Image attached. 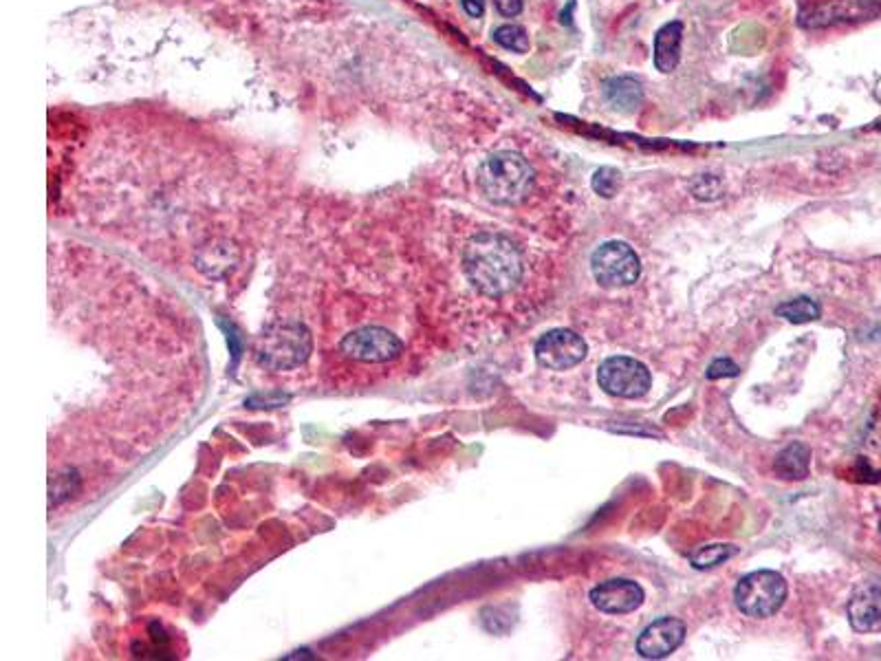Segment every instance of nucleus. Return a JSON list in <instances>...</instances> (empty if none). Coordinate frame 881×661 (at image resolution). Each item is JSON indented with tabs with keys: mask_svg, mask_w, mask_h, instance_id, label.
Instances as JSON below:
<instances>
[{
	"mask_svg": "<svg viewBox=\"0 0 881 661\" xmlns=\"http://www.w3.org/2000/svg\"><path fill=\"white\" fill-rule=\"evenodd\" d=\"M80 490V476L75 470H62L51 474L49 481V501L51 507L60 505L62 501H67L69 496H73V492Z\"/></svg>",
	"mask_w": 881,
	"mask_h": 661,
	"instance_id": "18",
	"label": "nucleus"
},
{
	"mask_svg": "<svg viewBox=\"0 0 881 661\" xmlns=\"http://www.w3.org/2000/svg\"><path fill=\"white\" fill-rule=\"evenodd\" d=\"M683 45V23L663 25L655 36V67L661 73H672L681 62Z\"/></svg>",
	"mask_w": 881,
	"mask_h": 661,
	"instance_id": "14",
	"label": "nucleus"
},
{
	"mask_svg": "<svg viewBox=\"0 0 881 661\" xmlns=\"http://www.w3.org/2000/svg\"><path fill=\"white\" fill-rule=\"evenodd\" d=\"M597 382L606 390L608 395L613 397H624V399H637L644 397L650 386H652V377L650 371L646 368V364H641L639 360H633V357L626 355H615L608 357L600 364V371H597Z\"/></svg>",
	"mask_w": 881,
	"mask_h": 661,
	"instance_id": "6",
	"label": "nucleus"
},
{
	"mask_svg": "<svg viewBox=\"0 0 881 661\" xmlns=\"http://www.w3.org/2000/svg\"><path fill=\"white\" fill-rule=\"evenodd\" d=\"M494 42H498L500 47H505L509 51L516 53H527L529 51V36L527 31L518 27V25H503L494 31Z\"/></svg>",
	"mask_w": 881,
	"mask_h": 661,
	"instance_id": "20",
	"label": "nucleus"
},
{
	"mask_svg": "<svg viewBox=\"0 0 881 661\" xmlns=\"http://www.w3.org/2000/svg\"><path fill=\"white\" fill-rule=\"evenodd\" d=\"M604 97L617 113H635L644 100V89L633 75H617V78L606 80Z\"/></svg>",
	"mask_w": 881,
	"mask_h": 661,
	"instance_id": "15",
	"label": "nucleus"
},
{
	"mask_svg": "<svg viewBox=\"0 0 881 661\" xmlns=\"http://www.w3.org/2000/svg\"><path fill=\"white\" fill-rule=\"evenodd\" d=\"M586 353H589V346L582 340V335L569 329H553L536 342L538 364L551 368V371H569L584 360Z\"/></svg>",
	"mask_w": 881,
	"mask_h": 661,
	"instance_id": "8",
	"label": "nucleus"
},
{
	"mask_svg": "<svg viewBox=\"0 0 881 661\" xmlns=\"http://www.w3.org/2000/svg\"><path fill=\"white\" fill-rule=\"evenodd\" d=\"M313 349L311 331L302 322L280 320L260 331L254 351L258 362L269 371H291L307 362Z\"/></svg>",
	"mask_w": 881,
	"mask_h": 661,
	"instance_id": "3",
	"label": "nucleus"
},
{
	"mask_svg": "<svg viewBox=\"0 0 881 661\" xmlns=\"http://www.w3.org/2000/svg\"><path fill=\"white\" fill-rule=\"evenodd\" d=\"M685 639V624L677 617H661L644 628L637 639V653L644 659H663L674 653Z\"/></svg>",
	"mask_w": 881,
	"mask_h": 661,
	"instance_id": "11",
	"label": "nucleus"
},
{
	"mask_svg": "<svg viewBox=\"0 0 881 661\" xmlns=\"http://www.w3.org/2000/svg\"><path fill=\"white\" fill-rule=\"evenodd\" d=\"M734 600L738 611L747 617H771L787 600V582L776 571H754L736 584Z\"/></svg>",
	"mask_w": 881,
	"mask_h": 661,
	"instance_id": "4",
	"label": "nucleus"
},
{
	"mask_svg": "<svg viewBox=\"0 0 881 661\" xmlns=\"http://www.w3.org/2000/svg\"><path fill=\"white\" fill-rule=\"evenodd\" d=\"M340 349L351 360L379 364L399 357L401 351H404V344H401L393 331L382 327H362L348 333L342 340Z\"/></svg>",
	"mask_w": 881,
	"mask_h": 661,
	"instance_id": "7",
	"label": "nucleus"
},
{
	"mask_svg": "<svg viewBox=\"0 0 881 661\" xmlns=\"http://www.w3.org/2000/svg\"><path fill=\"white\" fill-rule=\"evenodd\" d=\"M591 602L597 611L608 615H626L637 611L644 602V591L637 582L615 578L597 584L591 591Z\"/></svg>",
	"mask_w": 881,
	"mask_h": 661,
	"instance_id": "10",
	"label": "nucleus"
},
{
	"mask_svg": "<svg viewBox=\"0 0 881 661\" xmlns=\"http://www.w3.org/2000/svg\"><path fill=\"white\" fill-rule=\"evenodd\" d=\"M809 457H811L809 448L800 441H793L778 454L776 472L787 481L804 479V476H807V472H809Z\"/></svg>",
	"mask_w": 881,
	"mask_h": 661,
	"instance_id": "16",
	"label": "nucleus"
},
{
	"mask_svg": "<svg viewBox=\"0 0 881 661\" xmlns=\"http://www.w3.org/2000/svg\"><path fill=\"white\" fill-rule=\"evenodd\" d=\"M463 9L467 12V16L472 18H481L485 12V0H461Z\"/></svg>",
	"mask_w": 881,
	"mask_h": 661,
	"instance_id": "25",
	"label": "nucleus"
},
{
	"mask_svg": "<svg viewBox=\"0 0 881 661\" xmlns=\"http://www.w3.org/2000/svg\"><path fill=\"white\" fill-rule=\"evenodd\" d=\"M776 313L780 318H785L793 324H804L820 318V307L815 305L811 298H796L785 302V305H780Z\"/></svg>",
	"mask_w": 881,
	"mask_h": 661,
	"instance_id": "17",
	"label": "nucleus"
},
{
	"mask_svg": "<svg viewBox=\"0 0 881 661\" xmlns=\"http://www.w3.org/2000/svg\"><path fill=\"white\" fill-rule=\"evenodd\" d=\"M238 263V249L227 241H212L197 252V267L208 278H223Z\"/></svg>",
	"mask_w": 881,
	"mask_h": 661,
	"instance_id": "13",
	"label": "nucleus"
},
{
	"mask_svg": "<svg viewBox=\"0 0 881 661\" xmlns=\"http://www.w3.org/2000/svg\"><path fill=\"white\" fill-rule=\"evenodd\" d=\"M531 186L534 168L525 157L511 150L489 155L478 168V188L492 203L516 205L527 199Z\"/></svg>",
	"mask_w": 881,
	"mask_h": 661,
	"instance_id": "2",
	"label": "nucleus"
},
{
	"mask_svg": "<svg viewBox=\"0 0 881 661\" xmlns=\"http://www.w3.org/2000/svg\"><path fill=\"white\" fill-rule=\"evenodd\" d=\"M736 554H738V549L732 545H710V547H703V549L696 551V554L690 558V562H692L694 569L703 571V569L719 567L721 562L730 560Z\"/></svg>",
	"mask_w": 881,
	"mask_h": 661,
	"instance_id": "19",
	"label": "nucleus"
},
{
	"mask_svg": "<svg viewBox=\"0 0 881 661\" xmlns=\"http://www.w3.org/2000/svg\"><path fill=\"white\" fill-rule=\"evenodd\" d=\"M619 188H622V175H619V170L600 168L593 175V190L600 194V197L613 199Z\"/></svg>",
	"mask_w": 881,
	"mask_h": 661,
	"instance_id": "21",
	"label": "nucleus"
},
{
	"mask_svg": "<svg viewBox=\"0 0 881 661\" xmlns=\"http://www.w3.org/2000/svg\"><path fill=\"white\" fill-rule=\"evenodd\" d=\"M738 373H741V368H738L732 360H716V362H712L710 368H708V377H710V379L736 377Z\"/></svg>",
	"mask_w": 881,
	"mask_h": 661,
	"instance_id": "23",
	"label": "nucleus"
},
{
	"mask_svg": "<svg viewBox=\"0 0 881 661\" xmlns=\"http://www.w3.org/2000/svg\"><path fill=\"white\" fill-rule=\"evenodd\" d=\"M591 269L597 283L606 289L635 285L641 276V263L633 247L622 241H608L595 249Z\"/></svg>",
	"mask_w": 881,
	"mask_h": 661,
	"instance_id": "5",
	"label": "nucleus"
},
{
	"mask_svg": "<svg viewBox=\"0 0 881 661\" xmlns=\"http://www.w3.org/2000/svg\"><path fill=\"white\" fill-rule=\"evenodd\" d=\"M494 7L507 18H514L522 12V0H494Z\"/></svg>",
	"mask_w": 881,
	"mask_h": 661,
	"instance_id": "24",
	"label": "nucleus"
},
{
	"mask_svg": "<svg viewBox=\"0 0 881 661\" xmlns=\"http://www.w3.org/2000/svg\"><path fill=\"white\" fill-rule=\"evenodd\" d=\"M463 274L478 294L487 298L507 296L522 280L520 249L503 234H476L463 249Z\"/></svg>",
	"mask_w": 881,
	"mask_h": 661,
	"instance_id": "1",
	"label": "nucleus"
},
{
	"mask_svg": "<svg viewBox=\"0 0 881 661\" xmlns=\"http://www.w3.org/2000/svg\"><path fill=\"white\" fill-rule=\"evenodd\" d=\"M848 620L857 633H881V580L859 584L848 602Z\"/></svg>",
	"mask_w": 881,
	"mask_h": 661,
	"instance_id": "12",
	"label": "nucleus"
},
{
	"mask_svg": "<svg viewBox=\"0 0 881 661\" xmlns=\"http://www.w3.org/2000/svg\"><path fill=\"white\" fill-rule=\"evenodd\" d=\"M879 12L875 0H822L800 12V25L807 29H822L837 23H855V20L873 18Z\"/></svg>",
	"mask_w": 881,
	"mask_h": 661,
	"instance_id": "9",
	"label": "nucleus"
},
{
	"mask_svg": "<svg viewBox=\"0 0 881 661\" xmlns=\"http://www.w3.org/2000/svg\"><path fill=\"white\" fill-rule=\"evenodd\" d=\"M692 190H694V194L699 199H716V197H721V183L716 181L714 177H708V175H703V177L696 179Z\"/></svg>",
	"mask_w": 881,
	"mask_h": 661,
	"instance_id": "22",
	"label": "nucleus"
}]
</instances>
